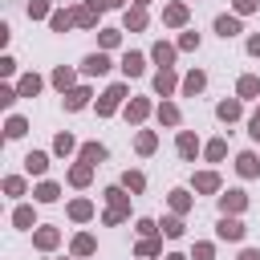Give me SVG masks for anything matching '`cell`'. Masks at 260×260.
<instances>
[{
    "label": "cell",
    "instance_id": "cell-1",
    "mask_svg": "<svg viewBox=\"0 0 260 260\" xmlns=\"http://www.w3.org/2000/svg\"><path fill=\"white\" fill-rule=\"evenodd\" d=\"M122 98H126V85H110V89H106V98L98 102V114H114Z\"/></svg>",
    "mask_w": 260,
    "mask_h": 260
},
{
    "label": "cell",
    "instance_id": "cell-2",
    "mask_svg": "<svg viewBox=\"0 0 260 260\" xmlns=\"http://www.w3.org/2000/svg\"><path fill=\"white\" fill-rule=\"evenodd\" d=\"M215 232H219V240H240V236H244V223H240V219H228V215H223Z\"/></svg>",
    "mask_w": 260,
    "mask_h": 260
},
{
    "label": "cell",
    "instance_id": "cell-3",
    "mask_svg": "<svg viewBox=\"0 0 260 260\" xmlns=\"http://www.w3.org/2000/svg\"><path fill=\"white\" fill-rule=\"evenodd\" d=\"M81 69H85V73H89V77H93V73H106V69H110V57H106V53H89V57H85V65H81Z\"/></svg>",
    "mask_w": 260,
    "mask_h": 260
},
{
    "label": "cell",
    "instance_id": "cell-4",
    "mask_svg": "<svg viewBox=\"0 0 260 260\" xmlns=\"http://www.w3.org/2000/svg\"><path fill=\"white\" fill-rule=\"evenodd\" d=\"M142 65H146V61H142V53H126V57H122V73H126V77H138V73H142Z\"/></svg>",
    "mask_w": 260,
    "mask_h": 260
},
{
    "label": "cell",
    "instance_id": "cell-5",
    "mask_svg": "<svg viewBox=\"0 0 260 260\" xmlns=\"http://www.w3.org/2000/svg\"><path fill=\"white\" fill-rule=\"evenodd\" d=\"M236 171H240L244 179H252V175H260V162H256V154H240V158H236Z\"/></svg>",
    "mask_w": 260,
    "mask_h": 260
},
{
    "label": "cell",
    "instance_id": "cell-6",
    "mask_svg": "<svg viewBox=\"0 0 260 260\" xmlns=\"http://www.w3.org/2000/svg\"><path fill=\"white\" fill-rule=\"evenodd\" d=\"M102 158H106V146H98V142H85V146H81V162L93 167V162H102Z\"/></svg>",
    "mask_w": 260,
    "mask_h": 260
},
{
    "label": "cell",
    "instance_id": "cell-7",
    "mask_svg": "<svg viewBox=\"0 0 260 260\" xmlns=\"http://www.w3.org/2000/svg\"><path fill=\"white\" fill-rule=\"evenodd\" d=\"M215 32H219V37H236V32H240V20H236V16H219V20H215Z\"/></svg>",
    "mask_w": 260,
    "mask_h": 260
},
{
    "label": "cell",
    "instance_id": "cell-8",
    "mask_svg": "<svg viewBox=\"0 0 260 260\" xmlns=\"http://www.w3.org/2000/svg\"><path fill=\"white\" fill-rule=\"evenodd\" d=\"M154 89L167 98V93L175 89V73H171V69H158V77H154Z\"/></svg>",
    "mask_w": 260,
    "mask_h": 260
},
{
    "label": "cell",
    "instance_id": "cell-9",
    "mask_svg": "<svg viewBox=\"0 0 260 260\" xmlns=\"http://www.w3.org/2000/svg\"><path fill=\"white\" fill-rule=\"evenodd\" d=\"M195 150H199L195 134H187V130H183V134H179V154H183V158H195Z\"/></svg>",
    "mask_w": 260,
    "mask_h": 260
},
{
    "label": "cell",
    "instance_id": "cell-10",
    "mask_svg": "<svg viewBox=\"0 0 260 260\" xmlns=\"http://www.w3.org/2000/svg\"><path fill=\"white\" fill-rule=\"evenodd\" d=\"M146 114H150V102H142V98H138V102H130V110H126V118H130V122H142Z\"/></svg>",
    "mask_w": 260,
    "mask_h": 260
},
{
    "label": "cell",
    "instance_id": "cell-11",
    "mask_svg": "<svg viewBox=\"0 0 260 260\" xmlns=\"http://www.w3.org/2000/svg\"><path fill=\"white\" fill-rule=\"evenodd\" d=\"M24 162H28V171H32V175H45V167H49V154H41V150H32V154H28Z\"/></svg>",
    "mask_w": 260,
    "mask_h": 260
},
{
    "label": "cell",
    "instance_id": "cell-12",
    "mask_svg": "<svg viewBox=\"0 0 260 260\" xmlns=\"http://www.w3.org/2000/svg\"><path fill=\"white\" fill-rule=\"evenodd\" d=\"M215 187H219V175H211V171L195 175V191H215Z\"/></svg>",
    "mask_w": 260,
    "mask_h": 260
},
{
    "label": "cell",
    "instance_id": "cell-13",
    "mask_svg": "<svg viewBox=\"0 0 260 260\" xmlns=\"http://www.w3.org/2000/svg\"><path fill=\"white\" fill-rule=\"evenodd\" d=\"M219 203H223V211H240V207H244L248 199H244V191H228V195H223Z\"/></svg>",
    "mask_w": 260,
    "mask_h": 260
},
{
    "label": "cell",
    "instance_id": "cell-14",
    "mask_svg": "<svg viewBox=\"0 0 260 260\" xmlns=\"http://www.w3.org/2000/svg\"><path fill=\"white\" fill-rule=\"evenodd\" d=\"M162 20H167V24H183V20H187V8H183V4H171V8L162 12Z\"/></svg>",
    "mask_w": 260,
    "mask_h": 260
},
{
    "label": "cell",
    "instance_id": "cell-15",
    "mask_svg": "<svg viewBox=\"0 0 260 260\" xmlns=\"http://www.w3.org/2000/svg\"><path fill=\"white\" fill-rule=\"evenodd\" d=\"M154 61H158V65H162V69H167V65H171V61H175V49H171V45H162V41H158V45H154Z\"/></svg>",
    "mask_w": 260,
    "mask_h": 260
},
{
    "label": "cell",
    "instance_id": "cell-16",
    "mask_svg": "<svg viewBox=\"0 0 260 260\" xmlns=\"http://www.w3.org/2000/svg\"><path fill=\"white\" fill-rule=\"evenodd\" d=\"M215 114H219L223 122H236V118H240V102H219V110H215Z\"/></svg>",
    "mask_w": 260,
    "mask_h": 260
},
{
    "label": "cell",
    "instance_id": "cell-17",
    "mask_svg": "<svg viewBox=\"0 0 260 260\" xmlns=\"http://www.w3.org/2000/svg\"><path fill=\"white\" fill-rule=\"evenodd\" d=\"M203 81H207L203 73H187V81H183V93H199V89H203Z\"/></svg>",
    "mask_w": 260,
    "mask_h": 260
},
{
    "label": "cell",
    "instance_id": "cell-18",
    "mask_svg": "<svg viewBox=\"0 0 260 260\" xmlns=\"http://www.w3.org/2000/svg\"><path fill=\"white\" fill-rule=\"evenodd\" d=\"M260 93V81L256 77H240V98H256Z\"/></svg>",
    "mask_w": 260,
    "mask_h": 260
},
{
    "label": "cell",
    "instance_id": "cell-19",
    "mask_svg": "<svg viewBox=\"0 0 260 260\" xmlns=\"http://www.w3.org/2000/svg\"><path fill=\"white\" fill-rule=\"evenodd\" d=\"M85 102H89V89H73V93L65 98V106H69V110H81Z\"/></svg>",
    "mask_w": 260,
    "mask_h": 260
},
{
    "label": "cell",
    "instance_id": "cell-20",
    "mask_svg": "<svg viewBox=\"0 0 260 260\" xmlns=\"http://www.w3.org/2000/svg\"><path fill=\"white\" fill-rule=\"evenodd\" d=\"M69 179H73L77 187H85V183H89V162H77V167L69 171Z\"/></svg>",
    "mask_w": 260,
    "mask_h": 260
},
{
    "label": "cell",
    "instance_id": "cell-21",
    "mask_svg": "<svg viewBox=\"0 0 260 260\" xmlns=\"http://www.w3.org/2000/svg\"><path fill=\"white\" fill-rule=\"evenodd\" d=\"M57 195H61V191H57V183H41V187H37V199H41V203H53Z\"/></svg>",
    "mask_w": 260,
    "mask_h": 260
},
{
    "label": "cell",
    "instance_id": "cell-22",
    "mask_svg": "<svg viewBox=\"0 0 260 260\" xmlns=\"http://www.w3.org/2000/svg\"><path fill=\"white\" fill-rule=\"evenodd\" d=\"M142 24H146V12L142 8H130L126 12V28H142Z\"/></svg>",
    "mask_w": 260,
    "mask_h": 260
},
{
    "label": "cell",
    "instance_id": "cell-23",
    "mask_svg": "<svg viewBox=\"0 0 260 260\" xmlns=\"http://www.w3.org/2000/svg\"><path fill=\"white\" fill-rule=\"evenodd\" d=\"M37 89H41V77H37V73H28V77L20 81V93H24V98H32Z\"/></svg>",
    "mask_w": 260,
    "mask_h": 260
},
{
    "label": "cell",
    "instance_id": "cell-24",
    "mask_svg": "<svg viewBox=\"0 0 260 260\" xmlns=\"http://www.w3.org/2000/svg\"><path fill=\"white\" fill-rule=\"evenodd\" d=\"M158 118H162L167 126H175V122H179V110H175L171 102H162V106H158Z\"/></svg>",
    "mask_w": 260,
    "mask_h": 260
},
{
    "label": "cell",
    "instance_id": "cell-25",
    "mask_svg": "<svg viewBox=\"0 0 260 260\" xmlns=\"http://www.w3.org/2000/svg\"><path fill=\"white\" fill-rule=\"evenodd\" d=\"M73 252H77V256H89V252H93V236H77V240H73Z\"/></svg>",
    "mask_w": 260,
    "mask_h": 260
},
{
    "label": "cell",
    "instance_id": "cell-26",
    "mask_svg": "<svg viewBox=\"0 0 260 260\" xmlns=\"http://www.w3.org/2000/svg\"><path fill=\"white\" fill-rule=\"evenodd\" d=\"M122 183H126L130 191H142V183H146V179H142L138 171H126V175H122Z\"/></svg>",
    "mask_w": 260,
    "mask_h": 260
},
{
    "label": "cell",
    "instance_id": "cell-27",
    "mask_svg": "<svg viewBox=\"0 0 260 260\" xmlns=\"http://www.w3.org/2000/svg\"><path fill=\"white\" fill-rule=\"evenodd\" d=\"M171 207H175V211H187V207H191L187 191H171Z\"/></svg>",
    "mask_w": 260,
    "mask_h": 260
},
{
    "label": "cell",
    "instance_id": "cell-28",
    "mask_svg": "<svg viewBox=\"0 0 260 260\" xmlns=\"http://www.w3.org/2000/svg\"><path fill=\"white\" fill-rule=\"evenodd\" d=\"M89 211H93V207H89L85 199H77V203L69 207V215H73V219H89Z\"/></svg>",
    "mask_w": 260,
    "mask_h": 260
},
{
    "label": "cell",
    "instance_id": "cell-29",
    "mask_svg": "<svg viewBox=\"0 0 260 260\" xmlns=\"http://www.w3.org/2000/svg\"><path fill=\"white\" fill-rule=\"evenodd\" d=\"M37 244H41V248H53V244H57V232H53V228H41V232H37Z\"/></svg>",
    "mask_w": 260,
    "mask_h": 260
},
{
    "label": "cell",
    "instance_id": "cell-30",
    "mask_svg": "<svg viewBox=\"0 0 260 260\" xmlns=\"http://www.w3.org/2000/svg\"><path fill=\"white\" fill-rule=\"evenodd\" d=\"M138 150H142V154H150V150H154V134H150V130H142V134H138Z\"/></svg>",
    "mask_w": 260,
    "mask_h": 260
},
{
    "label": "cell",
    "instance_id": "cell-31",
    "mask_svg": "<svg viewBox=\"0 0 260 260\" xmlns=\"http://www.w3.org/2000/svg\"><path fill=\"white\" fill-rule=\"evenodd\" d=\"M12 219H16V228H32V211H28V207H16Z\"/></svg>",
    "mask_w": 260,
    "mask_h": 260
},
{
    "label": "cell",
    "instance_id": "cell-32",
    "mask_svg": "<svg viewBox=\"0 0 260 260\" xmlns=\"http://www.w3.org/2000/svg\"><path fill=\"white\" fill-rule=\"evenodd\" d=\"M73 20H77V24H85V28H89V24H93V8H77V12H73Z\"/></svg>",
    "mask_w": 260,
    "mask_h": 260
},
{
    "label": "cell",
    "instance_id": "cell-33",
    "mask_svg": "<svg viewBox=\"0 0 260 260\" xmlns=\"http://www.w3.org/2000/svg\"><path fill=\"white\" fill-rule=\"evenodd\" d=\"M69 20H73L69 12H53V28H57V32H65V28H69Z\"/></svg>",
    "mask_w": 260,
    "mask_h": 260
},
{
    "label": "cell",
    "instance_id": "cell-34",
    "mask_svg": "<svg viewBox=\"0 0 260 260\" xmlns=\"http://www.w3.org/2000/svg\"><path fill=\"white\" fill-rule=\"evenodd\" d=\"M24 134V118H8V138H20Z\"/></svg>",
    "mask_w": 260,
    "mask_h": 260
},
{
    "label": "cell",
    "instance_id": "cell-35",
    "mask_svg": "<svg viewBox=\"0 0 260 260\" xmlns=\"http://www.w3.org/2000/svg\"><path fill=\"white\" fill-rule=\"evenodd\" d=\"M53 146H57V154H69V150H73V138H69V134H57Z\"/></svg>",
    "mask_w": 260,
    "mask_h": 260
},
{
    "label": "cell",
    "instance_id": "cell-36",
    "mask_svg": "<svg viewBox=\"0 0 260 260\" xmlns=\"http://www.w3.org/2000/svg\"><path fill=\"white\" fill-rule=\"evenodd\" d=\"M223 150H228V146H223V138H215V142L207 146V158H215V162H219V158H223Z\"/></svg>",
    "mask_w": 260,
    "mask_h": 260
},
{
    "label": "cell",
    "instance_id": "cell-37",
    "mask_svg": "<svg viewBox=\"0 0 260 260\" xmlns=\"http://www.w3.org/2000/svg\"><path fill=\"white\" fill-rule=\"evenodd\" d=\"M69 81H73V73H69V69H57V73H53V85H61V89H65Z\"/></svg>",
    "mask_w": 260,
    "mask_h": 260
},
{
    "label": "cell",
    "instance_id": "cell-38",
    "mask_svg": "<svg viewBox=\"0 0 260 260\" xmlns=\"http://www.w3.org/2000/svg\"><path fill=\"white\" fill-rule=\"evenodd\" d=\"M162 232H167V236H183V219H167Z\"/></svg>",
    "mask_w": 260,
    "mask_h": 260
},
{
    "label": "cell",
    "instance_id": "cell-39",
    "mask_svg": "<svg viewBox=\"0 0 260 260\" xmlns=\"http://www.w3.org/2000/svg\"><path fill=\"white\" fill-rule=\"evenodd\" d=\"M154 252H158V240H142L138 244V256H154Z\"/></svg>",
    "mask_w": 260,
    "mask_h": 260
},
{
    "label": "cell",
    "instance_id": "cell-40",
    "mask_svg": "<svg viewBox=\"0 0 260 260\" xmlns=\"http://www.w3.org/2000/svg\"><path fill=\"white\" fill-rule=\"evenodd\" d=\"M195 45H199L195 32H183V37H179V49H195Z\"/></svg>",
    "mask_w": 260,
    "mask_h": 260
},
{
    "label": "cell",
    "instance_id": "cell-41",
    "mask_svg": "<svg viewBox=\"0 0 260 260\" xmlns=\"http://www.w3.org/2000/svg\"><path fill=\"white\" fill-rule=\"evenodd\" d=\"M4 191H8V195H20V191H24V179H8Z\"/></svg>",
    "mask_w": 260,
    "mask_h": 260
},
{
    "label": "cell",
    "instance_id": "cell-42",
    "mask_svg": "<svg viewBox=\"0 0 260 260\" xmlns=\"http://www.w3.org/2000/svg\"><path fill=\"white\" fill-rule=\"evenodd\" d=\"M195 260H211V244H195Z\"/></svg>",
    "mask_w": 260,
    "mask_h": 260
},
{
    "label": "cell",
    "instance_id": "cell-43",
    "mask_svg": "<svg viewBox=\"0 0 260 260\" xmlns=\"http://www.w3.org/2000/svg\"><path fill=\"white\" fill-rule=\"evenodd\" d=\"M248 53H252V57H260V37H248Z\"/></svg>",
    "mask_w": 260,
    "mask_h": 260
},
{
    "label": "cell",
    "instance_id": "cell-44",
    "mask_svg": "<svg viewBox=\"0 0 260 260\" xmlns=\"http://www.w3.org/2000/svg\"><path fill=\"white\" fill-rule=\"evenodd\" d=\"M248 134H252V138L260 142V118H252V122H248Z\"/></svg>",
    "mask_w": 260,
    "mask_h": 260
},
{
    "label": "cell",
    "instance_id": "cell-45",
    "mask_svg": "<svg viewBox=\"0 0 260 260\" xmlns=\"http://www.w3.org/2000/svg\"><path fill=\"white\" fill-rule=\"evenodd\" d=\"M236 8H240V12H252V8H256V0H236Z\"/></svg>",
    "mask_w": 260,
    "mask_h": 260
},
{
    "label": "cell",
    "instance_id": "cell-46",
    "mask_svg": "<svg viewBox=\"0 0 260 260\" xmlns=\"http://www.w3.org/2000/svg\"><path fill=\"white\" fill-rule=\"evenodd\" d=\"M240 260H260V252H256V248H244V252H240Z\"/></svg>",
    "mask_w": 260,
    "mask_h": 260
},
{
    "label": "cell",
    "instance_id": "cell-47",
    "mask_svg": "<svg viewBox=\"0 0 260 260\" xmlns=\"http://www.w3.org/2000/svg\"><path fill=\"white\" fill-rule=\"evenodd\" d=\"M106 4H110V0H89V8H93V12H102Z\"/></svg>",
    "mask_w": 260,
    "mask_h": 260
},
{
    "label": "cell",
    "instance_id": "cell-48",
    "mask_svg": "<svg viewBox=\"0 0 260 260\" xmlns=\"http://www.w3.org/2000/svg\"><path fill=\"white\" fill-rule=\"evenodd\" d=\"M167 260H183V256H167Z\"/></svg>",
    "mask_w": 260,
    "mask_h": 260
},
{
    "label": "cell",
    "instance_id": "cell-49",
    "mask_svg": "<svg viewBox=\"0 0 260 260\" xmlns=\"http://www.w3.org/2000/svg\"><path fill=\"white\" fill-rule=\"evenodd\" d=\"M110 4H126V0H110Z\"/></svg>",
    "mask_w": 260,
    "mask_h": 260
},
{
    "label": "cell",
    "instance_id": "cell-50",
    "mask_svg": "<svg viewBox=\"0 0 260 260\" xmlns=\"http://www.w3.org/2000/svg\"><path fill=\"white\" fill-rule=\"evenodd\" d=\"M142 4H150V0H138V8H142Z\"/></svg>",
    "mask_w": 260,
    "mask_h": 260
},
{
    "label": "cell",
    "instance_id": "cell-51",
    "mask_svg": "<svg viewBox=\"0 0 260 260\" xmlns=\"http://www.w3.org/2000/svg\"><path fill=\"white\" fill-rule=\"evenodd\" d=\"M256 118H260V114H256Z\"/></svg>",
    "mask_w": 260,
    "mask_h": 260
}]
</instances>
